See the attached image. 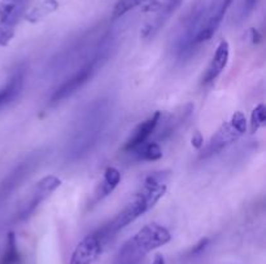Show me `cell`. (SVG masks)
<instances>
[{"mask_svg":"<svg viewBox=\"0 0 266 264\" xmlns=\"http://www.w3.org/2000/svg\"><path fill=\"white\" fill-rule=\"evenodd\" d=\"M166 189V176L164 172H154L148 175L143 181L142 187L134 194L131 201L126 205V207L115 219H112L109 223L105 224L95 233L102 245L104 246L105 242L115 237V234H117L121 229H124L143 214L149 211L164 197Z\"/></svg>","mask_w":266,"mask_h":264,"instance_id":"1","label":"cell"},{"mask_svg":"<svg viewBox=\"0 0 266 264\" xmlns=\"http://www.w3.org/2000/svg\"><path fill=\"white\" fill-rule=\"evenodd\" d=\"M109 117V107L107 103L98 101L88 107L77 122L73 136L68 143V154L78 158L92 149L103 134Z\"/></svg>","mask_w":266,"mask_h":264,"instance_id":"2","label":"cell"},{"mask_svg":"<svg viewBox=\"0 0 266 264\" xmlns=\"http://www.w3.org/2000/svg\"><path fill=\"white\" fill-rule=\"evenodd\" d=\"M172 240L170 232L157 223L143 227L120 249L117 264H134L155 249L166 245Z\"/></svg>","mask_w":266,"mask_h":264,"instance_id":"3","label":"cell"},{"mask_svg":"<svg viewBox=\"0 0 266 264\" xmlns=\"http://www.w3.org/2000/svg\"><path fill=\"white\" fill-rule=\"evenodd\" d=\"M108 47H104L103 49L98 51L95 56L88 61L86 65H83L77 73L73 76H70L69 79H66L65 82L60 86L59 88H56L55 92L52 93L50 98V105H56V104L61 103L63 100L68 98L69 96H71L73 93L77 92L81 87L86 85V83L95 75V73L98 71V69L102 68L103 64L107 60V51Z\"/></svg>","mask_w":266,"mask_h":264,"instance_id":"4","label":"cell"},{"mask_svg":"<svg viewBox=\"0 0 266 264\" xmlns=\"http://www.w3.org/2000/svg\"><path fill=\"white\" fill-rule=\"evenodd\" d=\"M204 13H205V7L199 4L183 19L182 29L174 40V52L179 60L184 61L194 55V51L198 47L195 44V38L201 26Z\"/></svg>","mask_w":266,"mask_h":264,"instance_id":"5","label":"cell"},{"mask_svg":"<svg viewBox=\"0 0 266 264\" xmlns=\"http://www.w3.org/2000/svg\"><path fill=\"white\" fill-rule=\"evenodd\" d=\"M61 186V179H59L55 175H48L43 179L39 180L33 189L30 191L29 196L22 201L21 206L18 209V220H26L31 214L39 207V205L46 198L51 196L59 187Z\"/></svg>","mask_w":266,"mask_h":264,"instance_id":"6","label":"cell"},{"mask_svg":"<svg viewBox=\"0 0 266 264\" xmlns=\"http://www.w3.org/2000/svg\"><path fill=\"white\" fill-rule=\"evenodd\" d=\"M231 3H233V0H213V3L208 7V9H205L201 26L195 38L196 46L209 40L214 35L217 29L220 28L221 22Z\"/></svg>","mask_w":266,"mask_h":264,"instance_id":"7","label":"cell"},{"mask_svg":"<svg viewBox=\"0 0 266 264\" xmlns=\"http://www.w3.org/2000/svg\"><path fill=\"white\" fill-rule=\"evenodd\" d=\"M38 162V157L36 155H31L30 158H28L25 162L20 164L13 171L9 172L4 177L3 181L0 182V204L6 201V198H8L11 196V193H13L14 189L30 175V172L33 171Z\"/></svg>","mask_w":266,"mask_h":264,"instance_id":"8","label":"cell"},{"mask_svg":"<svg viewBox=\"0 0 266 264\" xmlns=\"http://www.w3.org/2000/svg\"><path fill=\"white\" fill-rule=\"evenodd\" d=\"M240 136L241 135L233 127V125H231L230 122L223 123V125L218 128V131H217L216 134L211 137L208 144L204 147L203 152H201L200 154V158H208L211 157V155L220 153L221 150L225 149L226 147H229V145L233 144L234 141H236Z\"/></svg>","mask_w":266,"mask_h":264,"instance_id":"9","label":"cell"},{"mask_svg":"<svg viewBox=\"0 0 266 264\" xmlns=\"http://www.w3.org/2000/svg\"><path fill=\"white\" fill-rule=\"evenodd\" d=\"M103 245L95 233L85 237L71 254L69 264H92L102 254Z\"/></svg>","mask_w":266,"mask_h":264,"instance_id":"10","label":"cell"},{"mask_svg":"<svg viewBox=\"0 0 266 264\" xmlns=\"http://www.w3.org/2000/svg\"><path fill=\"white\" fill-rule=\"evenodd\" d=\"M160 119H161V113L156 112L152 117H149L148 119H146L144 122L140 123L134 131H132L131 136L129 137V140L125 144L124 150L129 153L130 150L135 149L139 145L144 144L146 141H148L149 136L155 132V130L159 126Z\"/></svg>","mask_w":266,"mask_h":264,"instance_id":"11","label":"cell"},{"mask_svg":"<svg viewBox=\"0 0 266 264\" xmlns=\"http://www.w3.org/2000/svg\"><path fill=\"white\" fill-rule=\"evenodd\" d=\"M229 57H230V46H229V42L221 40L220 44H218V47H217L216 52H214L213 58H212L205 74H204L203 82L204 83L213 82L214 79L225 70L226 65H227L229 63Z\"/></svg>","mask_w":266,"mask_h":264,"instance_id":"12","label":"cell"},{"mask_svg":"<svg viewBox=\"0 0 266 264\" xmlns=\"http://www.w3.org/2000/svg\"><path fill=\"white\" fill-rule=\"evenodd\" d=\"M183 0H165V3L160 7V12L157 14V17L155 18V21L152 24L144 26L142 31V36L144 39H151L159 33L160 29L169 21V18L172 17V14L178 9V7L181 6V3Z\"/></svg>","mask_w":266,"mask_h":264,"instance_id":"13","label":"cell"},{"mask_svg":"<svg viewBox=\"0 0 266 264\" xmlns=\"http://www.w3.org/2000/svg\"><path fill=\"white\" fill-rule=\"evenodd\" d=\"M24 82H25V70L18 69L9 78L8 83L0 90V109H3L7 105L13 103L21 95L22 88H24Z\"/></svg>","mask_w":266,"mask_h":264,"instance_id":"14","label":"cell"},{"mask_svg":"<svg viewBox=\"0 0 266 264\" xmlns=\"http://www.w3.org/2000/svg\"><path fill=\"white\" fill-rule=\"evenodd\" d=\"M121 181V174L117 169L115 167H108L104 172V177H103L102 182H100L98 188H96L95 193H93V202H98L100 199L105 198L109 196Z\"/></svg>","mask_w":266,"mask_h":264,"instance_id":"15","label":"cell"},{"mask_svg":"<svg viewBox=\"0 0 266 264\" xmlns=\"http://www.w3.org/2000/svg\"><path fill=\"white\" fill-rule=\"evenodd\" d=\"M26 0H2L0 3V22L17 25L21 17Z\"/></svg>","mask_w":266,"mask_h":264,"instance_id":"16","label":"cell"},{"mask_svg":"<svg viewBox=\"0 0 266 264\" xmlns=\"http://www.w3.org/2000/svg\"><path fill=\"white\" fill-rule=\"evenodd\" d=\"M59 9V2L58 0H42L41 3L34 6L28 13L25 14V19L30 24H36V22L42 21L53 12Z\"/></svg>","mask_w":266,"mask_h":264,"instance_id":"17","label":"cell"},{"mask_svg":"<svg viewBox=\"0 0 266 264\" xmlns=\"http://www.w3.org/2000/svg\"><path fill=\"white\" fill-rule=\"evenodd\" d=\"M129 153L137 161H159L162 157L161 148L155 141H146Z\"/></svg>","mask_w":266,"mask_h":264,"instance_id":"18","label":"cell"},{"mask_svg":"<svg viewBox=\"0 0 266 264\" xmlns=\"http://www.w3.org/2000/svg\"><path fill=\"white\" fill-rule=\"evenodd\" d=\"M266 125V107L263 104H260L253 109L251 115V132L256 134L261 127Z\"/></svg>","mask_w":266,"mask_h":264,"instance_id":"19","label":"cell"},{"mask_svg":"<svg viewBox=\"0 0 266 264\" xmlns=\"http://www.w3.org/2000/svg\"><path fill=\"white\" fill-rule=\"evenodd\" d=\"M147 0H120L117 4L115 6L112 12V18H120L124 14H126L127 12H130L131 9L137 8L138 6L143 4Z\"/></svg>","mask_w":266,"mask_h":264,"instance_id":"20","label":"cell"},{"mask_svg":"<svg viewBox=\"0 0 266 264\" xmlns=\"http://www.w3.org/2000/svg\"><path fill=\"white\" fill-rule=\"evenodd\" d=\"M14 28L16 25L0 22V47H4L11 42L14 35Z\"/></svg>","mask_w":266,"mask_h":264,"instance_id":"21","label":"cell"},{"mask_svg":"<svg viewBox=\"0 0 266 264\" xmlns=\"http://www.w3.org/2000/svg\"><path fill=\"white\" fill-rule=\"evenodd\" d=\"M230 123L233 125V127L238 131L240 135H244L245 131H247V118L241 112H235L231 117Z\"/></svg>","mask_w":266,"mask_h":264,"instance_id":"22","label":"cell"},{"mask_svg":"<svg viewBox=\"0 0 266 264\" xmlns=\"http://www.w3.org/2000/svg\"><path fill=\"white\" fill-rule=\"evenodd\" d=\"M208 243H209V238H203V240H200L195 246H194V249H192V254L201 253V251L208 246Z\"/></svg>","mask_w":266,"mask_h":264,"instance_id":"23","label":"cell"},{"mask_svg":"<svg viewBox=\"0 0 266 264\" xmlns=\"http://www.w3.org/2000/svg\"><path fill=\"white\" fill-rule=\"evenodd\" d=\"M191 143H192V147L198 148V149L199 148L203 147L204 140H203V136H201L200 132H195V134H194V136H192V139H191Z\"/></svg>","mask_w":266,"mask_h":264,"instance_id":"24","label":"cell"},{"mask_svg":"<svg viewBox=\"0 0 266 264\" xmlns=\"http://www.w3.org/2000/svg\"><path fill=\"white\" fill-rule=\"evenodd\" d=\"M257 4V0H245L244 2V16H248Z\"/></svg>","mask_w":266,"mask_h":264,"instance_id":"25","label":"cell"},{"mask_svg":"<svg viewBox=\"0 0 266 264\" xmlns=\"http://www.w3.org/2000/svg\"><path fill=\"white\" fill-rule=\"evenodd\" d=\"M152 264H165L164 256H162L161 254H157V255L155 256V259H154V261H152Z\"/></svg>","mask_w":266,"mask_h":264,"instance_id":"26","label":"cell"},{"mask_svg":"<svg viewBox=\"0 0 266 264\" xmlns=\"http://www.w3.org/2000/svg\"><path fill=\"white\" fill-rule=\"evenodd\" d=\"M0 264H2V263H0Z\"/></svg>","mask_w":266,"mask_h":264,"instance_id":"27","label":"cell"}]
</instances>
